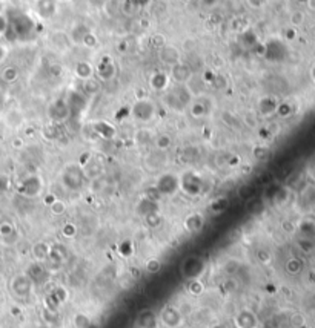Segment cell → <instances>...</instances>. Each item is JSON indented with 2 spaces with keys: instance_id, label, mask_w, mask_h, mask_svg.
Returning a JSON list of instances; mask_svg holds the SVG:
<instances>
[{
  "instance_id": "7402d4cb",
  "label": "cell",
  "mask_w": 315,
  "mask_h": 328,
  "mask_svg": "<svg viewBox=\"0 0 315 328\" xmlns=\"http://www.w3.org/2000/svg\"><path fill=\"white\" fill-rule=\"evenodd\" d=\"M49 253H51V247H49L46 242H43V241L36 242V244L32 245V256H34V259H36L37 262L46 261V259L49 258Z\"/></svg>"
},
{
  "instance_id": "e575fe53",
  "label": "cell",
  "mask_w": 315,
  "mask_h": 328,
  "mask_svg": "<svg viewBox=\"0 0 315 328\" xmlns=\"http://www.w3.org/2000/svg\"><path fill=\"white\" fill-rule=\"evenodd\" d=\"M14 233V226L8 221L0 223V236L2 238H10Z\"/></svg>"
},
{
  "instance_id": "8992f818",
  "label": "cell",
  "mask_w": 315,
  "mask_h": 328,
  "mask_svg": "<svg viewBox=\"0 0 315 328\" xmlns=\"http://www.w3.org/2000/svg\"><path fill=\"white\" fill-rule=\"evenodd\" d=\"M201 187L203 181L197 174L185 172L183 175H180V190H183L186 195L197 196L198 193H201Z\"/></svg>"
},
{
  "instance_id": "f6af8a7d",
  "label": "cell",
  "mask_w": 315,
  "mask_h": 328,
  "mask_svg": "<svg viewBox=\"0 0 315 328\" xmlns=\"http://www.w3.org/2000/svg\"><path fill=\"white\" fill-rule=\"evenodd\" d=\"M60 2H69V0H60Z\"/></svg>"
},
{
  "instance_id": "d4e9b609",
  "label": "cell",
  "mask_w": 315,
  "mask_h": 328,
  "mask_svg": "<svg viewBox=\"0 0 315 328\" xmlns=\"http://www.w3.org/2000/svg\"><path fill=\"white\" fill-rule=\"evenodd\" d=\"M297 230H298L300 236H303V238H313L315 239V223L306 220V221H303L297 227Z\"/></svg>"
},
{
  "instance_id": "484cf974",
  "label": "cell",
  "mask_w": 315,
  "mask_h": 328,
  "mask_svg": "<svg viewBox=\"0 0 315 328\" xmlns=\"http://www.w3.org/2000/svg\"><path fill=\"white\" fill-rule=\"evenodd\" d=\"M143 267H145L146 273H149V275H154V273H159L162 270V261L159 258H149V259L145 261Z\"/></svg>"
},
{
  "instance_id": "52a82bcc",
  "label": "cell",
  "mask_w": 315,
  "mask_h": 328,
  "mask_svg": "<svg viewBox=\"0 0 315 328\" xmlns=\"http://www.w3.org/2000/svg\"><path fill=\"white\" fill-rule=\"evenodd\" d=\"M168 74H169V78L174 80L177 85H188L194 77L192 68L189 65L183 63V62H179L174 66H171Z\"/></svg>"
},
{
  "instance_id": "8d00e7d4",
  "label": "cell",
  "mask_w": 315,
  "mask_h": 328,
  "mask_svg": "<svg viewBox=\"0 0 315 328\" xmlns=\"http://www.w3.org/2000/svg\"><path fill=\"white\" fill-rule=\"evenodd\" d=\"M62 232H63V235H65L66 238H73V236H76V233H77V227H76L74 224L68 223V224L63 226Z\"/></svg>"
},
{
  "instance_id": "ac0fdd59",
  "label": "cell",
  "mask_w": 315,
  "mask_h": 328,
  "mask_svg": "<svg viewBox=\"0 0 315 328\" xmlns=\"http://www.w3.org/2000/svg\"><path fill=\"white\" fill-rule=\"evenodd\" d=\"M235 325L238 328H254L257 325V316L251 310H243L235 316Z\"/></svg>"
},
{
  "instance_id": "60d3db41",
  "label": "cell",
  "mask_w": 315,
  "mask_h": 328,
  "mask_svg": "<svg viewBox=\"0 0 315 328\" xmlns=\"http://www.w3.org/2000/svg\"><path fill=\"white\" fill-rule=\"evenodd\" d=\"M8 31V20L0 14V35H4Z\"/></svg>"
},
{
  "instance_id": "6da1fadb",
  "label": "cell",
  "mask_w": 315,
  "mask_h": 328,
  "mask_svg": "<svg viewBox=\"0 0 315 328\" xmlns=\"http://www.w3.org/2000/svg\"><path fill=\"white\" fill-rule=\"evenodd\" d=\"M131 114L140 123H151L157 117V103L151 98H138L132 103Z\"/></svg>"
},
{
  "instance_id": "ba28073f",
  "label": "cell",
  "mask_w": 315,
  "mask_h": 328,
  "mask_svg": "<svg viewBox=\"0 0 315 328\" xmlns=\"http://www.w3.org/2000/svg\"><path fill=\"white\" fill-rule=\"evenodd\" d=\"M32 285H34V282L31 281V278L26 275V273H22V275H16L13 278L11 292L19 298H26V296H29Z\"/></svg>"
},
{
  "instance_id": "7bdbcfd3",
  "label": "cell",
  "mask_w": 315,
  "mask_h": 328,
  "mask_svg": "<svg viewBox=\"0 0 315 328\" xmlns=\"http://www.w3.org/2000/svg\"><path fill=\"white\" fill-rule=\"evenodd\" d=\"M310 10H313L315 11V0H307V4H306Z\"/></svg>"
},
{
  "instance_id": "f35d334b",
  "label": "cell",
  "mask_w": 315,
  "mask_h": 328,
  "mask_svg": "<svg viewBox=\"0 0 315 328\" xmlns=\"http://www.w3.org/2000/svg\"><path fill=\"white\" fill-rule=\"evenodd\" d=\"M248 4L251 8H255V10H260L266 5V0H248Z\"/></svg>"
},
{
  "instance_id": "e0dca14e",
  "label": "cell",
  "mask_w": 315,
  "mask_h": 328,
  "mask_svg": "<svg viewBox=\"0 0 315 328\" xmlns=\"http://www.w3.org/2000/svg\"><path fill=\"white\" fill-rule=\"evenodd\" d=\"M74 72H76V75L80 80L86 81V80H91V78L95 77V66L92 63L86 62V60H82V62H79L76 65V71Z\"/></svg>"
},
{
  "instance_id": "8fae6325",
  "label": "cell",
  "mask_w": 315,
  "mask_h": 328,
  "mask_svg": "<svg viewBox=\"0 0 315 328\" xmlns=\"http://www.w3.org/2000/svg\"><path fill=\"white\" fill-rule=\"evenodd\" d=\"M137 328H159V316L151 308H145L137 314Z\"/></svg>"
},
{
  "instance_id": "cb8c5ba5",
  "label": "cell",
  "mask_w": 315,
  "mask_h": 328,
  "mask_svg": "<svg viewBox=\"0 0 315 328\" xmlns=\"http://www.w3.org/2000/svg\"><path fill=\"white\" fill-rule=\"evenodd\" d=\"M73 326L74 328H91L92 326V320L86 313H76L73 317Z\"/></svg>"
},
{
  "instance_id": "2e32d148",
  "label": "cell",
  "mask_w": 315,
  "mask_h": 328,
  "mask_svg": "<svg viewBox=\"0 0 315 328\" xmlns=\"http://www.w3.org/2000/svg\"><path fill=\"white\" fill-rule=\"evenodd\" d=\"M137 213L142 215L143 218L152 213H159V204L154 198L145 196L143 199H140V202L137 204Z\"/></svg>"
},
{
  "instance_id": "9c48e42d",
  "label": "cell",
  "mask_w": 315,
  "mask_h": 328,
  "mask_svg": "<svg viewBox=\"0 0 315 328\" xmlns=\"http://www.w3.org/2000/svg\"><path fill=\"white\" fill-rule=\"evenodd\" d=\"M278 100L274 95H263L257 103V115L261 117H272L277 114Z\"/></svg>"
},
{
  "instance_id": "83f0119b",
  "label": "cell",
  "mask_w": 315,
  "mask_h": 328,
  "mask_svg": "<svg viewBox=\"0 0 315 328\" xmlns=\"http://www.w3.org/2000/svg\"><path fill=\"white\" fill-rule=\"evenodd\" d=\"M292 114H294V106H292L289 101H282V103H278L277 114H275V115H278V117H282V118H288V117H291Z\"/></svg>"
},
{
  "instance_id": "d6a6232c",
  "label": "cell",
  "mask_w": 315,
  "mask_h": 328,
  "mask_svg": "<svg viewBox=\"0 0 315 328\" xmlns=\"http://www.w3.org/2000/svg\"><path fill=\"white\" fill-rule=\"evenodd\" d=\"M82 45L86 46V48H95V46L98 45V38H97L92 32L86 31V34H85V37H83V40H82Z\"/></svg>"
},
{
  "instance_id": "7c38bea8",
  "label": "cell",
  "mask_w": 315,
  "mask_h": 328,
  "mask_svg": "<svg viewBox=\"0 0 315 328\" xmlns=\"http://www.w3.org/2000/svg\"><path fill=\"white\" fill-rule=\"evenodd\" d=\"M183 227H185V230L188 233H198V232H201V229L204 227V215L201 212L189 213L185 218Z\"/></svg>"
},
{
  "instance_id": "ab89813d",
  "label": "cell",
  "mask_w": 315,
  "mask_h": 328,
  "mask_svg": "<svg viewBox=\"0 0 315 328\" xmlns=\"http://www.w3.org/2000/svg\"><path fill=\"white\" fill-rule=\"evenodd\" d=\"M8 54H10L8 48H7L5 45H2V43H0V65H2V63H4V62L7 60Z\"/></svg>"
},
{
  "instance_id": "4dcf8cb0",
  "label": "cell",
  "mask_w": 315,
  "mask_h": 328,
  "mask_svg": "<svg viewBox=\"0 0 315 328\" xmlns=\"http://www.w3.org/2000/svg\"><path fill=\"white\" fill-rule=\"evenodd\" d=\"M49 210H51V213L52 215H56V216H60V215H63L65 212H66V204L62 201V199H56L54 202H52L51 206H49Z\"/></svg>"
},
{
  "instance_id": "d6986e66",
  "label": "cell",
  "mask_w": 315,
  "mask_h": 328,
  "mask_svg": "<svg viewBox=\"0 0 315 328\" xmlns=\"http://www.w3.org/2000/svg\"><path fill=\"white\" fill-rule=\"evenodd\" d=\"M188 107H189V114H191L194 118H203V117H206V115L209 114L207 104H206L203 100H200V98H194Z\"/></svg>"
},
{
  "instance_id": "44dd1931",
  "label": "cell",
  "mask_w": 315,
  "mask_h": 328,
  "mask_svg": "<svg viewBox=\"0 0 315 328\" xmlns=\"http://www.w3.org/2000/svg\"><path fill=\"white\" fill-rule=\"evenodd\" d=\"M303 268H304V262H303L301 258H297V256L289 258L286 261V264H285V270H286V273H289L291 276L300 275V273L303 271Z\"/></svg>"
},
{
  "instance_id": "3957f363",
  "label": "cell",
  "mask_w": 315,
  "mask_h": 328,
  "mask_svg": "<svg viewBox=\"0 0 315 328\" xmlns=\"http://www.w3.org/2000/svg\"><path fill=\"white\" fill-rule=\"evenodd\" d=\"M85 181V171L79 164H71L62 174V183L69 190H80Z\"/></svg>"
},
{
  "instance_id": "4fadbf2b",
  "label": "cell",
  "mask_w": 315,
  "mask_h": 328,
  "mask_svg": "<svg viewBox=\"0 0 315 328\" xmlns=\"http://www.w3.org/2000/svg\"><path fill=\"white\" fill-rule=\"evenodd\" d=\"M162 101L165 103V106L169 109V111H172V112H183L185 109H186V106L183 104V101L179 98V95L176 94V91L174 89H168V91H165L163 92V95H162Z\"/></svg>"
},
{
  "instance_id": "1f68e13d",
  "label": "cell",
  "mask_w": 315,
  "mask_h": 328,
  "mask_svg": "<svg viewBox=\"0 0 315 328\" xmlns=\"http://www.w3.org/2000/svg\"><path fill=\"white\" fill-rule=\"evenodd\" d=\"M143 220H145L146 226H148V227H151V229L159 227V226H160V223H162V218H160V215H159V213H152V215H148V216H145V218H143Z\"/></svg>"
},
{
  "instance_id": "f546056e",
  "label": "cell",
  "mask_w": 315,
  "mask_h": 328,
  "mask_svg": "<svg viewBox=\"0 0 315 328\" xmlns=\"http://www.w3.org/2000/svg\"><path fill=\"white\" fill-rule=\"evenodd\" d=\"M2 78L7 81V83H14L17 78H19V69L14 68V66H7L2 72Z\"/></svg>"
},
{
  "instance_id": "b9f144b4",
  "label": "cell",
  "mask_w": 315,
  "mask_h": 328,
  "mask_svg": "<svg viewBox=\"0 0 315 328\" xmlns=\"http://www.w3.org/2000/svg\"><path fill=\"white\" fill-rule=\"evenodd\" d=\"M309 77H310V81L315 85V62L310 65V68H309Z\"/></svg>"
},
{
  "instance_id": "30bf717a",
  "label": "cell",
  "mask_w": 315,
  "mask_h": 328,
  "mask_svg": "<svg viewBox=\"0 0 315 328\" xmlns=\"http://www.w3.org/2000/svg\"><path fill=\"white\" fill-rule=\"evenodd\" d=\"M42 187H43V183H42V178L39 175H31L28 178L23 180L22 186H20V192L25 195V196H37L40 192H42Z\"/></svg>"
},
{
  "instance_id": "836d02e7",
  "label": "cell",
  "mask_w": 315,
  "mask_h": 328,
  "mask_svg": "<svg viewBox=\"0 0 315 328\" xmlns=\"http://www.w3.org/2000/svg\"><path fill=\"white\" fill-rule=\"evenodd\" d=\"M228 198H225V196H220V198H216L214 199V202L211 204V209L214 210V212H223L226 207H228Z\"/></svg>"
},
{
  "instance_id": "7a4b0ae2",
  "label": "cell",
  "mask_w": 315,
  "mask_h": 328,
  "mask_svg": "<svg viewBox=\"0 0 315 328\" xmlns=\"http://www.w3.org/2000/svg\"><path fill=\"white\" fill-rule=\"evenodd\" d=\"M155 190L162 196H172L180 190V177L174 172H165L155 181Z\"/></svg>"
},
{
  "instance_id": "9a60e30c",
  "label": "cell",
  "mask_w": 315,
  "mask_h": 328,
  "mask_svg": "<svg viewBox=\"0 0 315 328\" xmlns=\"http://www.w3.org/2000/svg\"><path fill=\"white\" fill-rule=\"evenodd\" d=\"M169 74L168 72H155L151 78H149V86L154 89V91H160V92H165L169 89Z\"/></svg>"
},
{
  "instance_id": "ffe728a7",
  "label": "cell",
  "mask_w": 315,
  "mask_h": 328,
  "mask_svg": "<svg viewBox=\"0 0 315 328\" xmlns=\"http://www.w3.org/2000/svg\"><path fill=\"white\" fill-rule=\"evenodd\" d=\"M289 196H291V190L285 186H278V187H275L274 193L271 195V201H272V204L282 207L289 201Z\"/></svg>"
},
{
  "instance_id": "603a6c76",
  "label": "cell",
  "mask_w": 315,
  "mask_h": 328,
  "mask_svg": "<svg viewBox=\"0 0 315 328\" xmlns=\"http://www.w3.org/2000/svg\"><path fill=\"white\" fill-rule=\"evenodd\" d=\"M154 146L159 152H166L172 146V137L169 134H159L154 137Z\"/></svg>"
},
{
  "instance_id": "d590c367",
  "label": "cell",
  "mask_w": 315,
  "mask_h": 328,
  "mask_svg": "<svg viewBox=\"0 0 315 328\" xmlns=\"http://www.w3.org/2000/svg\"><path fill=\"white\" fill-rule=\"evenodd\" d=\"M291 23H292L294 28H295V26H301V25L304 23V14H303L301 11L292 13V14H291Z\"/></svg>"
},
{
  "instance_id": "5b68a950",
  "label": "cell",
  "mask_w": 315,
  "mask_h": 328,
  "mask_svg": "<svg viewBox=\"0 0 315 328\" xmlns=\"http://www.w3.org/2000/svg\"><path fill=\"white\" fill-rule=\"evenodd\" d=\"M159 319L162 320V323L166 328H180L185 322V316H183L182 310L174 307V305H166L160 311Z\"/></svg>"
},
{
  "instance_id": "f1b7e54d",
  "label": "cell",
  "mask_w": 315,
  "mask_h": 328,
  "mask_svg": "<svg viewBox=\"0 0 315 328\" xmlns=\"http://www.w3.org/2000/svg\"><path fill=\"white\" fill-rule=\"evenodd\" d=\"M188 292L192 296H200L204 293V285L200 279H191V281H188Z\"/></svg>"
},
{
  "instance_id": "ee69618b",
  "label": "cell",
  "mask_w": 315,
  "mask_h": 328,
  "mask_svg": "<svg viewBox=\"0 0 315 328\" xmlns=\"http://www.w3.org/2000/svg\"><path fill=\"white\" fill-rule=\"evenodd\" d=\"M297 2H300V4H307V0H297Z\"/></svg>"
},
{
  "instance_id": "4316f807",
  "label": "cell",
  "mask_w": 315,
  "mask_h": 328,
  "mask_svg": "<svg viewBox=\"0 0 315 328\" xmlns=\"http://www.w3.org/2000/svg\"><path fill=\"white\" fill-rule=\"evenodd\" d=\"M297 245L303 253H312L315 250V239L313 238H303L298 236L297 238Z\"/></svg>"
},
{
  "instance_id": "277c9868",
  "label": "cell",
  "mask_w": 315,
  "mask_h": 328,
  "mask_svg": "<svg viewBox=\"0 0 315 328\" xmlns=\"http://www.w3.org/2000/svg\"><path fill=\"white\" fill-rule=\"evenodd\" d=\"M204 268H206V261L203 258L189 256L180 265V273L188 281H191V279H198L201 276V273L204 271Z\"/></svg>"
},
{
  "instance_id": "5bb4252c",
  "label": "cell",
  "mask_w": 315,
  "mask_h": 328,
  "mask_svg": "<svg viewBox=\"0 0 315 328\" xmlns=\"http://www.w3.org/2000/svg\"><path fill=\"white\" fill-rule=\"evenodd\" d=\"M95 75L100 80H111L116 77V65L110 59H103L95 66Z\"/></svg>"
},
{
  "instance_id": "74e56055",
  "label": "cell",
  "mask_w": 315,
  "mask_h": 328,
  "mask_svg": "<svg viewBox=\"0 0 315 328\" xmlns=\"http://www.w3.org/2000/svg\"><path fill=\"white\" fill-rule=\"evenodd\" d=\"M297 38V29L292 26V28H286L285 29V40L286 42H294Z\"/></svg>"
}]
</instances>
